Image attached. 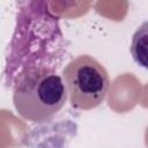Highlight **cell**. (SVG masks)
I'll use <instances>...</instances> for the list:
<instances>
[{"label": "cell", "mask_w": 148, "mask_h": 148, "mask_svg": "<svg viewBox=\"0 0 148 148\" xmlns=\"http://www.w3.org/2000/svg\"><path fill=\"white\" fill-rule=\"evenodd\" d=\"M66 99L62 77L51 69L29 72L14 84V106L21 117L32 123L50 120L65 105Z\"/></svg>", "instance_id": "obj_1"}, {"label": "cell", "mask_w": 148, "mask_h": 148, "mask_svg": "<svg viewBox=\"0 0 148 148\" xmlns=\"http://www.w3.org/2000/svg\"><path fill=\"white\" fill-rule=\"evenodd\" d=\"M61 77L69 104L77 110L97 108L109 90L110 80L105 67L88 54L69 61Z\"/></svg>", "instance_id": "obj_2"}, {"label": "cell", "mask_w": 148, "mask_h": 148, "mask_svg": "<svg viewBox=\"0 0 148 148\" xmlns=\"http://www.w3.org/2000/svg\"><path fill=\"white\" fill-rule=\"evenodd\" d=\"M131 52L133 56V59L136 64L141 65L142 67H147V22H145L140 29L136 30V32L133 36Z\"/></svg>", "instance_id": "obj_3"}]
</instances>
